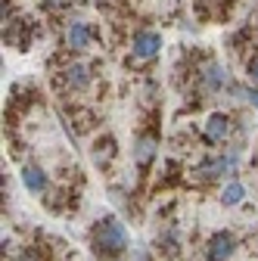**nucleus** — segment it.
I'll return each instance as SVG.
<instances>
[{
	"mask_svg": "<svg viewBox=\"0 0 258 261\" xmlns=\"http://www.w3.org/2000/svg\"><path fill=\"white\" fill-rule=\"evenodd\" d=\"M131 237H127V227L118 221V218H103L100 224L93 227V246L100 252H109V255H118L127 249Z\"/></svg>",
	"mask_w": 258,
	"mask_h": 261,
	"instance_id": "1",
	"label": "nucleus"
},
{
	"mask_svg": "<svg viewBox=\"0 0 258 261\" xmlns=\"http://www.w3.org/2000/svg\"><path fill=\"white\" fill-rule=\"evenodd\" d=\"M234 252H237V237L230 230H215L209 237V249H205L209 261H230Z\"/></svg>",
	"mask_w": 258,
	"mask_h": 261,
	"instance_id": "2",
	"label": "nucleus"
},
{
	"mask_svg": "<svg viewBox=\"0 0 258 261\" xmlns=\"http://www.w3.org/2000/svg\"><path fill=\"white\" fill-rule=\"evenodd\" d=\"M159 50H162V38L156 31H137L131 41V53L137 59H152V56H159Z\"/></svg>",
	"mask_w": 258,
	"mask_h": 261,
	"instance_id": "3",
	"label": "nucleus"
},
{
	"mask_svg": "<svg viewBox=\"0 0 258 261\" xmlns=\"http://www.w3.org/2000/svg\"><path fill=\"white\" fill-rule=\"evenodd\" d=\"M237 165V155H218V159H205V162H199L196 165V177H205V180H212V177H218V174H224V171H230Z\"/></svg>",
	"mask_w": 258,
	"mask_h": 261,
	"instance_id": "4",
	"label": "nucleus"
},
{
	"mask_svg": "<svg viewBox=\"0 0 258 261\" xmlns=\"http://www.w3.org/2000/svg\"><path fill=\"white\" fill-rule=\"evenodd\" d=\"M227 130H230V118L224 115V112H212V115L205 118V124H202V134H205V140H212V143L224 140V137H227Z\"/></svg>",
	"mask_w": 258,
	"mask_h": 261,
	"instance_id": "5",
	"label": "nucleus"
},
{
	"mask_svg": "<svg viewBox=\"0 0 258 261\" xmlns=\"http://www.w3.org/2000/svg\"><path fill=\"white\" fill-rule=\"evenodd\" d=\"M156 152H159L156 137H140V140H137V146H134V165H137V168L152 165V162H156Z\"/></svg>",
	"mask_w": 258,
	"mask_h": 261,
	"instance_id": "6",
	"label": "nucleus"
},
{
	"mask_svg": "<svg viewBox=\"0 0 258 261\" xmlns=\"http://www.w3.org/2000/svg\"><path fill=\"white\" fill-rule=\"evenodd\" d=\"M227 69H224L221 62H209L205 69H202V84H205V90H221L224 84H227Z\"/></svg>",
	"mask_w": 258,
	"mask_h": 261,
	"instance_id": "7",
	"label": "nucleus"
},
{
	"mask_svg": "<svg viewBox=\"0 0 258 261\" xmlns=\"http://www.w3.org/2000/svg\"><path fill=\"white\" fill-rule=\"evenodd\" d=\"M22 184H25V190H31V193H44V190H47V174H44V168L25 165V168H22Z\"/></svg>",
	"mask_w": 258,
	"mask_h": 261,
	"instance_id": "8",
	"label": "nucleus"
},
{
	"mask_svg": "<svg viewBox=\"0 0 258 261\" xmlns=\"http://www.w3.org/2000/svg\"><path fill=\"white\" fill-rule=\"evenodd\" d=\"M66 41H69L72 50H84V47L90 44V25H87V22H72Z\"/></svg>",
	"mask_w": 258,
	"mask_h": 261,
	"instance_id": "9",
	"label": "nucleus"
},
{
	"mask_svg": "<svg viewBox=\"0 0 258 261\" xmlns=\"http://www.w3.org/2000/svg\"><path fill=\"white\" fill-rule=\"evenodd\" d=\"M87 81H90V72H87V65L75 62V65H69V69H66V84H69V87L81 90V87H87Z\"/></svg>",
	"mask_w": 258,
	"mask_h": 261,
	"instance_id": "10",
	"label": "nucleus"
},
{
	"mask_svg": "<svg viewBox=\"0 0 258 261\" xmlns=\"http://www.w3.org/2000/svg\"><path fill=\"white\" fill-rule=\"evenodd\" d=\"M243 196H246V187H243L240 180H230L227 187L221 190V202H224V205H240Z\"/></svg>",
	"mask_w": 258,
	"mask_h": 261,
	"instance_id": "11",
	"label": "nucleus"
},
{
	"mask_svg": "<svg viewBox=\"0 0 258 261\" xmlns=\"http://www.w3.org/2000/svg\"><path fill=\"white\" fill-rule=\"evenodd\" d=\"M16 261H41V258H38V255H35V252H22V255H19V258H16Z\"/></svg>",
	"mask_w": 258,
	"mask_h": 261,
	"instance_id": "12",
	"label": "nucleus"
},
{
	"mask_svg": "<svg viewBox=\"0 0 258 261\" xmlns=\"http://www.w3.org/2000/svg\"><path fill=\"white\" fill-rule=\"evenodd\" d=\"M249 75H252V78H255V81H258V56H255V59H252V62H249Z\"/></svg>",
	"mask_w": 258,
	"mask_h": 261,
	"instance_id": "13",
	"label": "nucleus"
},
{
	"mask_svg": "<svg viewBox=\"0 0 258 261\" xmlns=\"http://www.w3.org/2000/svg\"><path fill=\"white\" fill-rule=\"evenodd\" d=\"M246 96H249V103L258 109V90H246Z\"/></svg>",
	"mask_w": 258,
	"mask_h": 261,
	"instance_id": "14",
	"label": "nucleus"
}]
</instances>
